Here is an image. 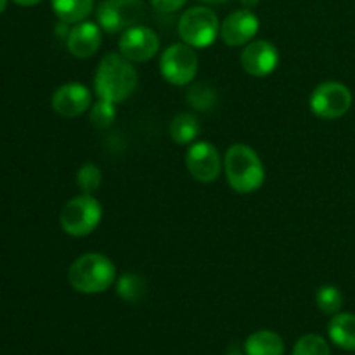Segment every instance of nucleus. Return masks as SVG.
Segmentation results:
<instances>
[{
  "instance_id": "nucleus-1",
  "label": "nucleus",
  "mask_w": 355,
  "mask_h": 355,
  "mask_svg": "<svg viewBox=\"0 0 355 355\" xmlns=\"http://www.w3.org/2000/svg\"><path fill=\"white\" fill-rule=\"evenodd\" d=\"M94 87L99 99L123 103L137 89V71L121 54H107L97 66Z\"/></svg>"
},
{
  "instance_id": "nucleus-2",
  "label": "nucleus",
  "mask_w": 355,
  "mask_h": 355,
  "mask_svg": "<svg viewBox=\"0 0 355 355\" xmlns=\"http://www.w3.org/2000/svg\"><path fill=\"white\" fill-rule=\"evenodd\" d=\"M224 172L229 186L239 194L259 191L266 180V168L262 159L246 144H234L224 156Z\"/></svg>"
},
{
  "instance_id": "nucleus-3",
  "label": "nucleus",
  "mask_w": 355,
  "mask_h": 355,
  "mask_svg": "<svg viewBox=\"0 0 355 355\" xmlns=\"http://www.w3.org/2000/svg\"><path fill=\"white\" fill-rule=\"evenodd\" d=\"M116 279V267L103 253H85L69 266L68 281L78 293H103Z\"/></svg>"
},
{
  "instance_id": "nucleus-4",
  "label": "nucleus",
  "mask_w": 355,
  "mask_h": 355,
  "mask_svg": "<svg viewBox=\"0 0 355 355\" xmlns=\"http://www.w3.org/2000/svg\"><path fill=\"white\" fill-rule=\"evenodd\" d=\"M101 218H103V208L99 201L92 194H80L62 207L59 222L66 234L83 238L96 231L97 225L101 224Z\"/></svg>"
},
{
  "instance_id": "nucleus-5",
  "label": "nucleus",
  "mask_w": 355,
  "mask_h": 355,
  "mask_svg": "<svg viewBox=\"0 0 355 355\" xmlns=\"http://www.w3.org/2000/svg\"><path fill=\"white\" fill-rule=\"evenodd\" d=\"M179 35L184 44L194 49L210 47L220 35L217 14L208 7H191L180 16Z\"/></svg>"
},
{
  "instance_id": "nucleus-6",
  "label": "nucleus",
  "mask_w": 355,
  "mask_h": 355,
  "mask_svg": "<svg viewBox=\"0 0 355 355\" xmlns=\"http://www.w3.org/2000/svg\"><path fill=\"white\" fill-rule=\"evenodd\" d=\"M159 71L172 85H189L198 73V55L194 47L187 44L170 45L159 59Z\"/></svg>"
},
{
  "instance_id": "nucleus-7",
  "label": "nucleus",
  "mask_w": 355,
  "mask_h": 355,
  "mask_svg": "<svg viewBox=\"0 0 355 355\" xmlns=\"http://www.w3.org/2000/svg\"><path fill=\"white\" fill-rule=\"evenodd\" d=\"M352 107V92L340 82H324L311 96V111L322 120H338Z\"/></svg>"
},
{
  "instance_id": "nucleus-8",
  "label": "nucleus",
  "mask_w": 355,
  "mask_h": 355,
  "mask_svg": "<svg viewBox=\"0 0 355 355\" xmlns=\"http://www.w3.org/2000/svg\"><path fill=\"white\" fill-rule=\"evenodd\" d=\"M144 17L141 0H103L97 7V24L107 33H123Z\"/></svg>"
},
{
  "instance_id": "nucleus-9",
  "label": "nucleus",
  "mask_w": 355,
  "mask_h": 355,
  "mask_svg": "<svg viewBox=\"0 0 355 355\" xmlns=\"http://www.w3.org/2000/svg\"><path fill=\"white\" fill-rule=\"evenodd\" d=\"M118 49L120 54L130 62H146L155 58L159 51V37L151 28L135 24L121 33Z\"/></svg>"
},
{
  "instance_id": "nucleus-10",
  "label": "nucleus",
  "mask_w": 355,
  "mask_h": 355,
  "mask_svg": "<svg viewBox=\"0 0 355 355\" xmlns=\"http://www.w3.org/2000/svg\"><path fill=\"white\" fill-rule=\"evenodd\" d=\"M186 165L191 175L196 180L205 184H210L217 180L220 175V170L224 166L220 155H218L217 148L211 142L200 141L194 142L186 155Z\"/></svg>"
},
{
  "instance_id": "nucleus-11",
  "label": "nucleus",
  "mask_w": 355,
  "mask_h": 355,
  "mask_svg": "<svg viewBox=\"0 0 355 355\" xmlns=\"http://www.w3.org/2000/svg\"><path fill=\"white\" fill-rule=\"evenodd\" d=\"M260 21L250 9H239L229 14L220 24V38L231 47L245 45L259 33Z\"/></svg>"
},
{
  "instance_id": "nucleus-12",
  "label": "nucleus",
  "mask_w": 355,
  "mask_h": 355,
  "mask_svg": "<svg viewBox=\"0 0 355 355\" xmlns=\"http://www.w3.org/2000/svg\"><path fill=\"white\" fill-rule=\"evenodd\" d=\"M279 52L270 42L255 40L246 44L241 52V66L248 75L267 76L277 68Z\"/></svg>"
},
{
  "instance_id": "nucleus-13",
  "label": "nucleus",
  "mask_w": 355,
  "mask_h": 355,
  "mask_svg": "<svg viewBox=\"0 0 355 355\" xmlns=\"http://www.w3.org/2000/svg\"><path fill=\"white\" fill-rule=\"evenodd\" d=\"M92 106V94L82 83H66L52 96V110L62 118H76Z\"/></svg>"
},
{
  "instance_id": "nucleus-14",
  "label": "nucleus",
  "mask_w": 355,
  "mask_h": 355,
  "mask_svg": "<svg viewBox=\"0 0 355 355\" xmlns=\"http://www.w3.org/2000/svg\"><path fill=\"white\" fill-rule=\"evenodd\" d=\"M101 42H103V33L99 24L92 21H80L68 31L66 47L75 58L87 59L99 51Z\"/></svg>"
},
{
  "instance_id": "nucleus-15",
  "label": "nucleus",
  "mask_w": 355,
  "mask_h": 355,
  "mask_svg": "<svg viewBox=\"0 0 355 355\" xmlns=\"http://www.w3.org/2000/svg\"><path fill=\"white\" fill-rule=\"evenodd\" d=\"M328 336L336 347L355 352V314L338 312L328 324Z\"/></svg>"
},
{
  "instance_id": "nucleus-16",
  "label": "nucleus",
  "mask_w": 355,
  "mask_h": 355,
  "mask_svg": "<svg viewBox=\"0 0 355 355\" xmlns=\"http://www.w3.org/2000/svg\"><path fill=\"white\" fill-rule=\"evenodd\" d=\"M246 355H284V342L277 333L260 329L252 333L245 342Z\"/></svg>"
},
{
  "instance_id": "nucleus-17",
  "label": "nucleus",
  "mask_w": 355,
  "mask_h": 355,
  "mask_svg": "<svg viewBox=\"0 0 355 355\" xmlns=\"http://www.w3.org/2000/svg\"><path fill=\"white\" fill-rule=\"evenodd\" d=\"M51 6L62 23L76 24L92 12L94 0H51Z\"/></svg>"
},
{
  "instance_id": "nucleus-18",
  "label": "nucleus",
  "mask_w": 355,
  "mask_h": 355,
  "mask_svg": "<svg viewBox=\"0 0 355 355\" xmlns=\"http://www.w3.org/2000/svg\"><path fill=\"white\" fill-rule=\"evenodd\" d=\"M200 135V121L194 114L180 113L170 123V137L177 144H191Z\"/></svg>"
},
{
  "instance_id": "nucleus-19",
  "label": "nucleus",
  "mask_w": 355,
  "mask_h": 355,
  "mask_svg": "<svg viewBox=\"0 0 355 355\" xmlns=\"http://www.w3.org/2000/svg\"><path fill=\"white\" fill-rule=\"evenodd\" d=\"M146 290V281L141 274L137 272H125L123 276L118 279L116 284V291L118 297L123 298L127 302H139L144 298Z\"/></svg>"
},
{
  "instance_id": "nucleus-20",
  "label": "nucleus",
  "mask_w": 355,
  "mask_h": 355,
  "mask_svg": "<svg viewBox=\"0 0 355 355\" xmlns=\"http://www.w3.org/2000/svg\"><path fill=\"white\" fill-rule=\"evenodd\" d=\"M315 304L324 314L335 315L342 311L343 307V295L333 284H322L315 293Z\"/></svg>"
},
{
  "instance_id": "nucleus-21",
  "label": "nucleus",
  "mask_w": 355,
  "mask_h": 355,
  "mask_svg": "<svg viewBox=\"0 0 355 355\" xmlns=\"http://www.w3.org/2000/svg\"><path fill=\"white\" fill-rule=\"evenodd\" d=\"M186 99L187 103L193 107H196V110L207 111L214 107L217 96H215V90L211 89L210 85H207V83H194V85L187 90Z\"/></svg>"
},
{
  "instance_id": "nucleus-22",
  "label": "nucleus",
  "mask_w": 355,
  "mask_h": 355,
  "mask_svg": "<svg viewBox=\"0 0 355 355\" xmlns=\"http://www.w3.org/2000/svg\"><path fill=\"white\" fill-rule=\"evenodd\" d=\"M291 355H331V349L322 336L305 335L295 343Z\"/></svg>"
},
{
  "instance_id": "nucleus-23",
  "label": "nucleus",
  "mask_w": 355,
  "mask_h": 355,
  "mask_svg": "<svg viewBox=\"0 0 355 355\" xmlns=\"http://www.w3.org/2000/svg\"><path fill=\"white\" fill-rule=\"evenodd\" d=\"M101 182H103V173H101L99 166H96L94 163H85L76 172V186L82 189L83 194H92L94 191L99 189Z\"/></svg>"
},
{
  "instance_id": "nucleus-24",
  "label": "nucleus",
  "mask_w": 355,
  "mask_h": 355,
  "mask_svg": "<svg viewBox=\"0 0 355 355\" xmlns=\"http://www.w3.org/2000/svg\"><path fill=\"white\" fill-rule=\"evenodd\" d=\"M116 118V107L114 103L106 99H99L96 104L90 106V121H92L94 127L97 128H106Z\"/></svg>"
},
{
  "instance_id": "nucleus-25",
  "label": "nucleus",
  "mask_w": 355,
  "mask_h": 355,
  "mask_svg": "<svg viewBox=\"0 0 355 355\" xmlns=\"http://www.w3.org/2000/svg\"><path fill=\"white\" fill-rule=\"evenodd\" d=\"M187 0H151L153 9L162 14H172L175 10L182 9Z\"/></svg>"
},
{
  "instance_id": "nucleus-26",
  "label": "nucleus",
  "mask_w": 355,
  "mask_h": 355,
  "mask_svg": "<svg viewBox=\"0 0 355 355\" xmlns=\"http://www.w3.org/2000/svg\"><path fill=\"white\" fill-rule=\"evenodd\" d=\"M12 2H16L17 6L30 7V6H37V3H40L42 0H12Z\"/></svg>"
},
{
  "instance_id": "nucleus-27",
  "label": "nucleus",
  "mask_w": 355,
  "mask_h": 355,
  "mask_svg": "<svg viewBox=\"0 0 355 355\" xmlns=\"http://www.w3.org/2000/svg\"><path fill=\"white\" fill-rule=\"evenodd\" d=\"M259 2L260 0H241V3L246 7V9H252V7H255Z\"/></svg>"
},
{
  "instance_id": "nucleus-28",
  "label": "nucleus",
  "mask_w": 355,
  "mask_h": 355,
  "mask_svg": "<svg viewBox=\"0 0 355 355\" xmlns=\"http://www.w3.org/2000/svg\"><path fill=\"white\" fill-rule=\"evenodd\" d=\"M6 7H7V0H0V14L6 10Z\"/></svg>"
},
{
  "instance_id": "nucleus-29",
  "label": "nucleus",
  "mask_w": 355,
  "mask_h": 355,
  "mask_svg": "<svg viewBox=\"0 0 355 355\" xmlns=\"http://www.w3.org/2000/svg\"><path fill=\"white\" fill-rule=\"evenodd\" d=\"M203 2H208V3H225V2H229V0H203Z\"/></svg>"
},
{
  "instance_id": "nucleus-30",
  "label": "nucleus",
  "mask_w": 355,
  "mask_h": 355,
  "mask_svg": "<svg viewBox=\"0 0 355 355\" xmlns=\"http://www.w3.org/2000/svg\"><path fill=\"white\" fill-rule=\"evenodd\" d=\"M229 355H241V354H229Z\"/></svg>"
}]
</instances>
